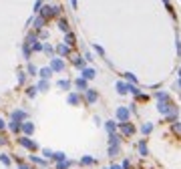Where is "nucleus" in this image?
Masks as SVG:
<instances>
[{"instance_id": "nucleus-1", "label": "nucleus", "mask_w": 181, "mask_h": 169, "mask_svg": "<svg viewBox=\"0 0 181 169\" xmlns=\"http://www.w3.org/2000/svg\"><path fill=\"white\" fill-rule=\"evenodd\" d=\"M131 119V109L129 107H119L117 109V121L119 123H129Z\"/></svg>"}, {"instance_id": "nucleus-2", "label": "nucleus", "mask_w": 181, "mask_h": 169, "mask_svg": "<svg viewBox=\"0 0 181 169\" xmlns=\"http://www.w3.org/2000/svg\"><path fill=\"white\" fill-rule=\"evenodd\" d=\"M119 131H121L123 137H131V135H135V125H131V123H119Z\"/></svg>"}, {"instance_id": "nucleus-3", "label": "nucleus", "mask_w": 181, "mask_h": 169, "mask_svg": "<svg viewBox=\"0 0 181 169\" xmlns=\"http://www.w3.org/2000/svg\"><path fill=\"white\" fill-rule=\"evenodd\" d=\"M18 143H20L22 147H26L28 151H36V149H38V145H36L32 139H28L26 135H24V137H20V139H18Z\"/></svg>"}, {"instance_id": "nucleus-4", "label": "nucleus", "mask_w": 181, "mask_h": 169, "mask_svg": "<svg viewBox=\"0 0 181 169\" xmlns=\"http://www.w3.org/2000/svg\"><path fill=\"white\" fill-rule=\"evenodd\" d=\"M137 151H139V155H141V157H147V155H149L147 139H139V143H137Z\"/></svg>"}, {"instance_id": "nucleus-5", "label": "nucleus", "mask_w": 181, "mask_h": 169, "mask_svg": "<svg viewBox=\"0 0 181 169\" xmlns=\"http://www.w3.org/2000/svg\"><path fill=\"white\" fill-rule=\"evenodd\" d=\"M50 69H52V71H58V73L64 71V60H62V58H52V60H50Z\"/></svg>"}, {"instance_id": "nucleus-6", "label": "nucleus", "mask_w": 181, "mask_h": 169, "mask_svg": "<svg viewBox=\"0 0 181 169\" xmlns=\"http://www.w3.org/2000/svg\"><path fill=\"white\" fill-rule=\"evenodd\" d=\"M85 99H87V103H95V101L99 99V93H97L95 89H87V91H85Z\"/></svg>"}, {"instance_id": "nucleus-7", "label": "nucleus", "mask_w": 181, "mask_h": 169, "mask_svg": "<svg viewBox=\"0 0 181 169\" xmlns=\"http://www.w3.org/2000/svg\"><path fill=\"white\" fill-rule=\"evenodd\" d=\"M117 93H119V95H127V93H129V83L119 81V83H117Z\"/></svg>"}, {"instance_id": "nucleus-8", "label": "nucleus", "mask_w": 181, "mask_h": 169, "mask_svg": "<svg viewBox=\"0 0 181 169\" xmlns=\"http://www.w3.org/2000/svg\"><path fill=\"white\" fill-rule=\"evenodd\" d=\"M20 131H22L24 135H32V133H34V125H32V123H28V121H24V123H22V127H20Z\"/></svg>"}, {"instance_id": "nucleus-9", "label": "nucleus", "mask_w": 181, "mask_h": 169, "mask_svg": "<svg viewBox=\"0 0 181 169\" xmlns=\"http://www.w3.org/2000/svg\"><path fill=\"white\" fill-rule=\"evenodd\" d=\"M117 127H119V123H117V121H107V123H105V129H107V133H109V135L117 133Z\"/></svg>"}, {"instance_id": "nucleus-10", "label": "nucleus", "mask_w": 181, "mask_h": 169, "mask_svg": "<svg viewBox=\"0 0 181 169\" xmlns=\"http://www.w3.org/2000/svg\"><path fill=\"white\" fill-rule=\"evenodd\" d=\"M24 119H26V113H24V111H20V109H18V111H14V113H12V121L22 123Z\"/></svg>"}, {"instance_id": "nucleus-11", "label": "nucleus", "mask_w": 181, "mask_h": 169, "mask_svg": "<svg viewBox=\"0 0 181 169\" xmlns=\"http://www.w3.org/2000/svg\"><path fill=\"white\" fill-rule=\"evenodd\" d=\"M121 153V145H109V157L113 159V157H117Z\"/></svg>"}, {"instance_id": "nucleus-12", "label": "nucleus", "mask_w": 181, "mask_h": 169, "mask_svg": "<svg viewBox=\"0 0 181 169\" xmlns=\"http://www.w3.org/2000/svg\"><path fill=\"white\" fill-rule=\"evenodd\" d=\"M38 75H40V79H43V81H48V79H50V75H52V69H50V67H45V69H40V73H38Z\"/></svg>"}, {"instance_id": "nucleus-13", "label": "nucleus", "mask_w": 181, "mask_h": 169, "mask_svg": "<svg viewBox=\"0 0 181 169\" xmlns=\"http://www.w3.org/2000/svg\"><path fill=\"white\" fill-rule=\"evenodd\" d=\"M171 133L177 135V137H181V121H173V123H171Z\"/></svg>"}, {"instance_id": "nucleus-14", "label": "nucleus", "mask_w": 181, "mask_h": 169, "mask_svg": "<svg viewBox=\"0 0 181 169\" xmlns=\"http://www.w3.org/2000/svg\"><path fill=\"white\" fill-rule=\"evenodd\" d=\"M95 75H97V71L95 69H83V79H95Z\"/></svg>"}, {"instance_id": "nucleus-15", "label": "nucleus", "mask_w": 181, "mask_h": 169, "mask_svg": "<svg viewBox=\"0 0 181 169\" xmlns=\"http://www.w3.org/2000/svg\"><path fill=\"white\" fill-rule=\"evenodd\" d=\"M95 163H97V159L90 157V155H85V157L81 159V165H85V167H87V165H95Z\"/></svg>"}, {"instance_id": "nucleus-16", "label": "nucleus", "mask_w": 181, "mask_h": 169, "mask_svg": "<svg viewBox=\"0 0 181 169\" xmlns=\"http://www.w3.org/2000/svg\"><path fill=\"white\" fill-rule=\"evenodd\" d=\"M56 52L64 56V54H69V52H71V46H69V44H58V46H56Z\"/></svg>"}, {"instance_id": "nucleus-17", "label": "nucleus", "mask_w": 181, "mask_h": 169, "mask_svg": "<svg viewBox=\"0 0 181 169\" xmlns=\"http://www.w3.org/2000/svg\"><path fill=\"white\" fill-rule=\"evenodd\" d=\"M75 84H77L81 91H87V89H89V84H87V79H83V77H81V79H77V81H75Z\"/></svg>"}, {"instance_id": "nucleus-18", "label": "nucleus", "mask_w": 181, "mask_h": 169, "mask_svg": "<svg viewBox=\"0 0 181 169\" xmlns=\"http://www.w3.org/2000/svg\"><path fill=\"white\" fill-rule=\"evenodd\" d=\"M85 63H87V60L81 58V56H75V58H73V65H75L77 69H85Z\"/></svg>"}, {"instance_id": "nucleus-19", "label": "nucleus", "mask_w": 181, "mask_h": 169, "mask_svg": "<svg viewBox=\"0 0 181 169\" xmlns=\"http://www.w3.org/2000/svg\"><path fill=\"white\" fill-rule=\"evenodd\" d=\"M155 99H157V103H159V101H169L171 97H169V93H163V91H159V93H155Z\"/></svg>"}, {"instance_id": "nucleus-20", "label": "nucleus", "mask_w": 181, "mask_h": 169, "mask_svg": "<svg viewBox=\"0 0 181 169\" xmlns=\"http://www.w3.org/2000/svg\"><path fill=\"white\" fill-rule=\"evenodd\" d=\"M67 101H69V103H71V105H79V103H81V97H79V95H77V93H71V95H69V99H67Z\"/></svg>"}, {"instance_id": "nucleus-21", "label": "nucleus", "mask_w": 181, "mask_h": 169, "mask_svg": "<svg viewBox=\"0 0 181 169\" xmlns=\"http://www.w3.org/2000/svg\"><path fill=\"white\" fill-rule=\"evenodd\" d=\"M75 41H77V36H75L73 32H67V36H64V42H67L69 46H75Z\"/></svg>"}, {"instance_id": "nucleus-22", "label": "nucleus", "mask_w": 181, "mask_h": 169, "mask_svg": "<svg viewBox=\"0 0 181 169\" xmlns=\"http://www.w3.org/2000/svg\"><path fill=\"white\" fill-rule=\"evenodd\" d=\"M151 131H153V123H143V125H141V133H143V135H149Z\"/></svg>"}, {"instance_id": "nucleus-23", "label": "nucleus", "mask_w": 181, "mask_h": 169, "mask_svg": "<svg viewBox=\"0 0 181 169\" xmlns=\"http://www.w3.org/2000/svg\"><path fill=\"white\" fill-rule=\"evenodd\" d=\"M71 165H73V161L64 159V161H58V163H56V169H69Z\"/></svg>"}, {"instance_id": "nucleus-24", "label": "nucleus", "mask_w": 181, "mask_h": 169, "mask_svg": "<svg viewBox=\"0 0 181 169\" xmlns=\"http://www.w3.org/2000/svg\"><path fill=\"white\" fill-rule=\"evenodd\" d=\"M30 161L36 163V165H43V167L46 165V159H40V157H36V155H30Z\"/></svg>"}, {"instance_id": "nucleus-25", "label": "nucleus", "mask_w": 181, "mask_h": 169, "mask_svg": "<svg viewBox=\"0 0 181 169\" xmlns=\"http://www.w3.org/2000/svg\"><path fill=\"white\" fill-rule=\"evenodd\" d=\"M58 28H60L62 32H69V22H67L64 18H60V20H58Z\"/></svg>"}, {"instance_id": "nucleus-26", "label": "nucleus", "mask_w": 181, "mask_h": 169, "mask_svg": "<svg viewBox=\"0 0 181 169\" xmlns=\"http://www.w3.org/2000/svg\"><path fill=\"white\" fill-rule=\"evenodd\" d=\"M46 24V18H43V16H38L36 20H34V28H43Z\"/></svg>"}, {"instance_id": "nucleus-27", "label": "nucleus", "mask_w": 181, "mask_h": 169, "mask_svg": "<svg viewBox=\"0 0 181 169\" xmlns=\"http://www.w3.org/2000/svg\"><path fill=\"white\" fill-rule=\"evenodd\" d=\"M123 77H125V79H127V81H129L131 84H135V83H137V77L133 75V73H123Z\"/></svg>"}, {"instance_id": "nucleus-28", "label": "nucleus", "mask_w": 181, "mask_h": 169, "mask_svg": "<svg viewBox=\"0 0 181 169\" xmlns=\"http://www.w3.org/2000/svg\"><path fill=\"white\" fill-rule=\"evenodd\" d=\"M20 127H22V123L12 121V123H10V131H12V133H18V131H20Z\"/></svg>"}, {"instance_id": "nucleus-29", "label": "nucleus", "mask_w": 181, "mask_h": 169, "mask_svg": "<svg viewBox=\"0 0 181 169\" xmlns=\"http://www.w3.org/2000/svg\"><path fill=\"white\" fill-rule=\"evenodd\" d=\"M52 159H54V161H56V163H58V161H64V159H67V155H64V153H60V151H58V153H52Z\"/></svg>"}, {"instance_id": "nucleus-30", "label": "nucleus", "mask_w": 181, "mask_h": 169, "mask_svg": "<svg viewBox=\"0 0 181 169\" xmlns=\"http://www.w3.org/2000/svg\"><path fill=\"white\" fill-rule=\"evenodd\" d=\"M58 87H60V89H64V91H67V89H69V87H71V81H67V79H62V81H58Z\"/></svg>"}, {"instance_id": "nucleus-31", "label": "nucleus", "mask_w": 181, "mask_h": 169, "mask_svg": "<svg viewBox=\"0 0 181 169\" xmlns=\"http://www.w3.org/2000/svg\"><path fill=\"white\" fill-rule=\"evenodd\" d=\"M93 48H95V50H97V52H99L101 56H105V50H103V46H99L97 42H93Z\"/></svg>"}, {"instance_id": "nucleus-32", "label": "nucleus", "mask_w": 181, "mask_h": 169, "mask_svg": "<svg viewBox=\"0 0 181 169\" xmlns=\"http://www.w3.org/2000/svg\"><path fill=\"white\" fill-rule=\"evenodd\" d=\"M36 91H38L36 87H28V89H26V95H28V97H34V95H36Z\"/></svg>"}, {"instance_id": "nucleus-33", "label": "nucleus", "mask_w": 181, "mask_h": 169, "mask_svg": "<svg viewBox=\"0 0 181 169\" xmlns=\"http://www.w3.org/2000/svg\"><path fill=\"white\" fill-rule=\"evenodd\" d=\"M0 161H2L6 167H10V157H8V155H0Z\"/></svg>"}, {"instance_id": "nucleus-34", "label": "nucleus", "mask_w": 181, "mask_h": 169, "mask_svg": "<svg viewBox=\"0 0 181 169\" xmlns=\"http://www.w3.org/2000/svg\"><path fill=\"white\" fill-rule=\"evenodd\" d=\"M36 89H38V91H46V89H48V81H40Z\"/></svg>"}, {"instance_id": "nucleus-35", "label": "nucleus", "mask_w": 181, "mask_h": 169, "mask_svg": "<svg viewBox=\"0 0 181 169\" xmlns=\"http://www.w3.org/2000/svg\"><path fill=\"white\" fill-rule=\"evenodd\" d=\"M43 48H45V44H40L38 41H36L34 44H32V50H36V52H38V50H43Z\"/></svg>"}, {"instance_id": "nucleus-36", "label": "nucleus", "mask_w": 181, "mask_h": 169, "mask_svg": "<svg viewBox=\"0 0 181 169\" xmlns=\"http://www.w3.org/2000/svg\"><path fill=\"white\" fill-rule=\"evenodd\" d=\"M43 153H45L46 159H52V151H50V149H43Z\"/></svg>"}, {"instance_id": "nucleus-37", "label": "nucleus", "mask_w": 181, "mask_h": 169, "mask_svg": "<svg viewBox=\"0 0 181 169\" xmlns=\"http://www.w3.org/2000/svg\"><path fill=\"white\" fill-rule=\"evenodd\" d=\"M40 6H43V0H36V4H34V12H38Z\"/></svg>"}, {"instance_id": "nucleus-38", "label": "nucleus", "mask_w": 181, "mask_h": 169, "mask_svg": "<svg viewBox=\"0 0 181 169\" xmlns=\"http://www.w3.org/2000/svg\"><path fill=\"white\" fill-rule=\"evenodd\" d=\"M123 169H131V161H129V159L123 161Z\"/></svg>"}, {"instance_id": "nucleus-39", "label": "nucleus", "mask_w": 181, "mask_h": 169, "mask_svg": "<svg viewBox=\"0 0 181 169\" xmlns=\"http://www.w3.org/2000/svg\"><path fill=\"white\" fill-rule=\"evenodd\" d=\"M28 73H30V75H36V67H32V65H28Z\"/></svg>"}, {"instance_id": "nucleus-40", "label": "nucleus", "mask_w": 181, "mask_h": 169, "mask_svg": "<svg viewBox=\"0 0 181 169\" xmlns=\"http://www.w3.org/2000/svg\"><path fill=\"white\" fill-rule=\"evenodd\" d=\"M6 143H8V139H6V137L0 133V145H6Z\"/></svg>"}, {"instance_id": "nucleus-41", "label": "nucleus", "mask_w": 181, "mask_h": 169, "mask_svg": "<svg viewBox=\"0 0 181 169\" xmlns=\"http://www.w3.org/2000/svg\"><path fill=\"white\" fill-rule=\"evenodd\" d=\"M18 169H32L30 165H26V163H18Z\"/></svg>"}, {"instance_id": "nucleus-42", "label": "nucleus", "mask_w": 181, "mask_h": 169, "mask_svg": "<svg viewBox=\"0 0 181 169\" xmlns=\"http://www.w3.org/2000/svg\"><path fill=\"white\" fill-rule=\"evenodd\" d=\"M18 83H20V84L24 83V73H18Z\"/></svg>"}, {"instance_id": "nucleus-43", "label": "nucleus", "mask_w": 181, "mask_h": 169, "mask_svg": "<svg viewBox=\"0 0 181 169\" xmlns=\"http://www.w3.org/2000/svg\"><path fill=\"white\" fill-rule=\"evenodd\" d=\"M175 42H177V54H179V56H181V41H179V38H177V41H175Z\"/></svg>"}, {"instance_id": "nucleus-44", "label": "nucleus", "mask_w": 181, "mask_h": 169, "mask_svg": "<svg viewBox=\"0 0 181 169\" xmlns=\"http://www.w3.org/2000/svg\"><path fill=\"white\" fill-rule=\"evenodd\" d=\"M43 50H45V52H48V54H50V52H52V46H48V44H45V48H43Z\"/></svg>"}, {"instance_id": "nucleus-45", "label": "nucleus", "mask_w": 181, "mask_h": 169, "mask_svg": "<svg viewBox=\"0 0 181 169\" xmlns=\"http://www.w3.org/2000/svg\"><path fill=\"white\" fill-rule=\"evenodd\" d=\"M109 169H123V165H111Z\"/></svg>"}, {"instance_id": "nucleus-46", "label": "nucleus", "mask_w": 181, "mask_h": 169, "mask_svg": "<svg viewBox=\"0 0 181 169\" xmlns=\"http://www.w3.org/2000/svg\"><path fill=\"white\" fill-rule=\"evenodd\" d=\"M4 127H6V125H4V121H2V119H0V131H2V129H4Z\"/></svg>"}, {"instance_id": "nucleus-47", "label": "nucleus", "mask_w": 181, "mask_h": 169, "mask_svg": "<svg viewBox=\"0 0 181 169\" xmlns=\"http://www.w3.org/2000/svg\"><path fill=\"white\" fill-rule=\"evenodd\" d=\"M71 4H73V6H75V8H77V0H71Z\"/></svg>"}, {"instance_id": "nucleus-48", "label": "nucleus", "mask_w": 181, "mask_h": 169, "mask_svg": "<svg viewBox=\"0 0 181 169\" xmlns=\"http://www.w3.org/2000/svg\"><path fill=\"white\" fill-rule=\"evenodd\" d=\"M179 79H181V67H179Z\"/></svg>"}, {"instance_id": "nucleus-49", "label": "nucleus", "mask_w": 181, "mask_h": 169, "mask_svg": "<svg viewBox=\"0 0 181 169\" xmlns=\"http://www.w3.org/2000/svg\"><path fill=\"white\" fill-rule=\"evenodd\" d=\"M179 87H181V79H179Z\"/></svg>"}]
</instances>
